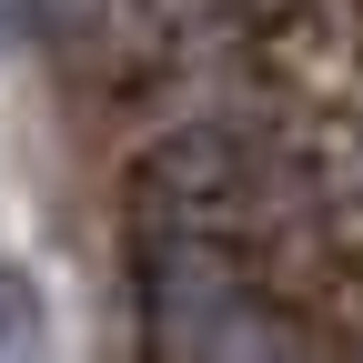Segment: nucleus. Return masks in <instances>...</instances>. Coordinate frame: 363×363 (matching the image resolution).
Wrapping results in <instances>:
<instances>
[{
	"instance_id": "obj_1",
	"label": "nucleus",
	"mask_w": 363,
	"mask_h": 363,
	"mask_svg": "<svg viewBox=\"0 0 363 363\" xmlns=\"http://www.w3.org/2000/svg\"><path fill=\"white\" fill-rule=\"evenodd\" d=\"M131 283H142L152 363H293L233 252V202H222L212 142H162L131 172Z\"/></svg>"
},
{
	"instance_id": "obj_2",
	"label": "nucleus",
	"mask_w": 363,
	"mask_h": 363,
	"mask_svg": "<svg viewBox=\"0 0 363 363\" xmlns=\"http://www.w3.org/2000/svg\"><path fill=\"white\" fill-rule=\"evenodd\" d=\"M0 363H51V293L0 262Z\"/></svg>"
},
{
	"instance_id": "obj_3",
	"label": "nucleus",
	"mask_w": 363,
	"mask_h": 363,
	"mask_svg": "<svg viewBox=\"0 0 363 363\" xmlns=\"http://www.w3.org/2000/svg\"><path fill=\"white\" fill-rule=\"evenodd\" d=\"M30 11H40V30H51L61 51H71V40H81L91 21H101V0H30Z\"/></svg>"
}]
</instances>
